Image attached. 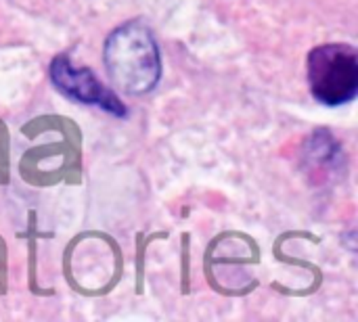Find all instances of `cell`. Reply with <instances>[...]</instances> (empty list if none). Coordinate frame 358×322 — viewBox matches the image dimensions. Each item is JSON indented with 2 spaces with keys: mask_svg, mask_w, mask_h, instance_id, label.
Here are the masks:
<instances>
[{
  "mask_svg": "<svg viewBox=\"0 0 358 322\" xmlns=\"http://www.w3.org/2000/svg\"><path fill=\"white\" fill-rule=\"evenodd\" d=\"M50 80L71 101L101 107L103 111H109L120 117L126 115V107L122 105V101L107 86H103L90 69L76 67L65 54L57 57L50 63Z\"/></svg>",
  "mask_w": 358,
  "mask_h": 322,
  "instance_id": "3957f363",
  "label": "cell"
},
{
  "mask_svg": "<svg viewBox=\"0 0 358 322\" xmlns=\"http://www.w3.org/2000/svg\"><path fill=\"white\" fill-rule=\"evenodd\" d=\"M306 69L310 92L319 103L327 107H340L357 98L358 57L352 46H319L308 54Z\"/></svg>",
  "mask_w": 358,
  "mask_h": 322,
  "instance_id": "7a4b0ae2",
  "label": "cell"
},
{
  "mask_svg": "<svg viewBox=\"0 0 358 322\" xmlns=\"http://www.w3.org/2000/svg\"><path fill=\"white\" fill-rule=\"evenodd\" d=\"M103 59L109 80L126 94H145L159 82V48L153 31L143 21H128L111 31Z\"/></svg>",
  "mask_w": 358,
  "mask_h": 322,
  "instance_id": "6da1fadb",
  "label": "cell"
}]
</instances>
